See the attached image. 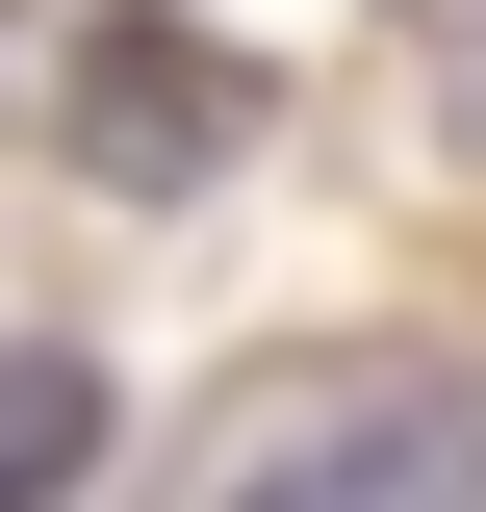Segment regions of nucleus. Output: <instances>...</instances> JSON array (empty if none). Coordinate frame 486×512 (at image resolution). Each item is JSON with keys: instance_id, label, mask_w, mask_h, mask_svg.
Returning <instances> with one entry per match:
<instances>
[{"instance_id": "obj_1", "label": "nucleus", "mask_w": 486, "mask_h": 512, "mask_svg": "<svg viewBox=\"0 0 486 512\" xmlns=\"http://www.w3.org/2000/svg\"><path fill=\"white\" fill-rule=\"evenodd\" d=\"M205 512H486V410L435 359H333L256 410V461H205Z\"/></svg>"}, {"instance_id": "obj_2", "label": "nucleus", "mask_w": 486, "mask_h": 512, "mask_svg": "<svg viewBox=\"0 0 486 512\" xmlns=\"http://www.w3.org/2000/svg\"><path fill=\"white\" fill-rule=\"evenodd\" d=\"M231 128H256V77L205 52V26H77V154H103V180H205Z\"/></svg>"}, {"instance_id": "obj_3", "label": "nucleus", "mask_w": 486, "mask_h": 512, "mask_svg": "<svg viewBox=\"0 0 486 512\" xmlns=\"http://www.w3.org/2000/svg\"><path fill=\"white\" fill-rule=\"evenodd\" d=\"M77 461H103V359H52V333H0V512H52Z\"/></svg>"}]
</instances>
